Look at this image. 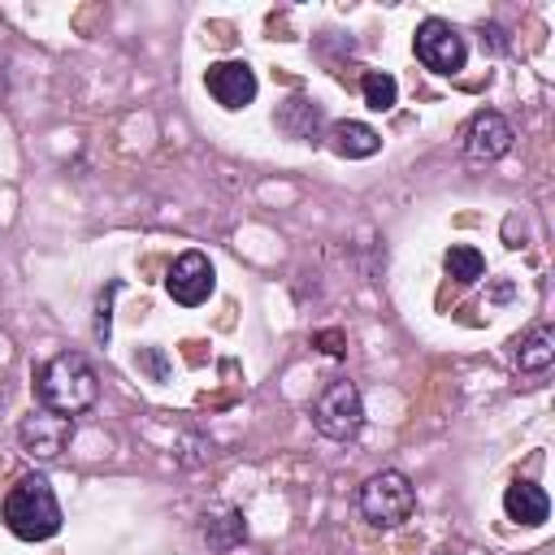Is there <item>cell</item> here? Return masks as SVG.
Wrapping results in <instances>:
<instances>
[{
	"label": "cell",
	"instance_id": "8992f818",
	"mask_svg": "<svg viewBox=\"0 0 555 555\" xmlns=\"http://www.w3.org/2000/svg\"><path fill=\"white\" fill-rule=\"evenodd\" d=\"M17 442H22V451H26L30 460L56 464V460L69 451V442H74V416H61V412L39 408V412H30V416L17 425Z\"/></svg>",
	"mask_w": 555,
	"mask_h": 555
},
{
	"label": "cell",
	"instance_id": "30bf717a",
	"mask_svg": "<svg viewBox=\"0 0 555 555\" xmlns=\"http://www.w3.org/2000/svg\"><path fill=\"white\" fill-rule=\"evenodd\" d=\"M503 512H507V520H516V525H542V520L551 516V499H546L542 486L516 477V481L503 490Z\"/></svg>",
	"mask_w": 555,
	"mask_h": 555
},
{
	"label": "cell",
	"instance_id": "5bb4252c",
	"mask_svg": "<svg viewBox=\"0 0 555 555\" xmlns=\"http://www.w3.org/2000/svg\"><path fill=\"white\" fill-rule=\"evenodd\" d=\"M516 364L525 369V373H538V369H546L551 360H555V330L551 325H533L525 338H516Z\"/></svg>",
	"mask_w": 555,
	"mask_h": 555
},
{
	"label": "cell",
	"instance_id": "9c48e42d",
	"mask_svg": "<svg viewBox=\"0 0 555 555\" xmlns=\"http://www.w3.org/2000/svg\"><path fill=\"white\" fill-rule=\"evenodd\" d=\"M512 139H516L512 121L494 108H481V113H473V121L464 130V156L468 160H499L512 152Z\"/></svg>",
	"mask_w": 555,
	"mask_h": 555
},
{
	"label": "cell",
	"instance_id": "5b68a950",
	"mask_svg": "<svg viewBox=\"0 0 555 555\" xmlns=\"http://www.w3.org/2000/svg\"><path fill=\"white\" fill-rule=\"evenodd\" d=\"M412 48H416V61H421L425 69H434V74H455V69H464V61H468L464 35H460L451 22H442V17H425V22L416 26Z\"/></svg>",
	"mask_w": 555,
	"mask_h": 555
},
{
	"label": "cell",
	"instance_id": "2e32d148",
	"mask_svg": "<svg viewBox=\"0 0 555 555\" xmlns=\"http://www.w3.org/2000/svg\"><path fill=\"white\" fill-rule=\"evenodd\" d=\"M360 91H364V104H369L373 113H390L395 100H399V82H395L386 69H369V74L360 78Z\"/></svg>",
	"mask_w": 555,
	"mask_h": 555
},
{
	"label": "cell",
	"instance_id": "7a4b0ae2",
	"mask_svg": "<svg viewBox=\"0 0 555 555\" xmlns=\"http://www.w3.org/2000/svg\"><path fill=\"white\" fill-rule=\"evenodd\" d=\"M4 525L22 542H43V538H52L61 529V503H56V494H52L43 473L22 477L4 494Z\"/></svg>",
	"mask_w": 555,
	"mask_h": 555
},
{
	"label": "cell",
	"instance_id": "277c9868",
	"mask_svg": "<svg viewBox=\"0 0 555 555\" xmlns=\"http://www.w3.org/2000/svg\"><path fill=\"white\" fill-rule=\"evenodd\" d=\"M312 425L330 442H351L364 425V399L356 382H330L312 403Z\"/></svg>",
	"mask_w": 555,
	"mask_h": 555
},
{
	"label": "cell",
	"instance_id": "7c38bea8",
	"mask_svg": "<svg viewBox=\"0 0 555 555\" xmlns=\"http://www.w3.org/2000/svg\"><path fill=\"white\" fill-rule=\"evenodd\" d=\"M330 147L347 160H364V156H377L382 152V134L364 121H334L330 126Z\"/></svg>",
	"mask_w": 555,
	"mask_h": 555
},
{
	"label": "cell",
	"instance_id": "e0dca14e",
	"mask_svg": "<svg viewBox=\"0 0 555 555\" xmlns=\"http://www.w3.org/2000/svg\"><path fill=\"white\" fill-rule=\"evenodd\" d=\"M117 286H121V282H108V286L100 291V299H95V343H100V347H108V334H113V330H108V308H113Z\"/></svg>",
	"mask_w": 555,
	"mask_h": 555
},
{
	"label": "cell",
	"instance_id": "52a82bcc",
	"mask_svg": "<svg viewBox=\"0 0 555 555\" xmlns=\"http://www.w3.org/2000/svg\"><path fill=\"white\" fill-rule=\"evenodd\" d=\"M212 286H217V273H212V260L204 251H182L165 273V291L182 308H199L212 295Z\"/></svg>",
	"mask_w": 555,
	"mask_h": 555
},
{
	"label": "cell",
	"instance_id": "3957f363",
	"mask_svg": "<svg viewBox=\"0 0 555 555\" xmlns=\"http://www.w3.org/2000/svg\"><path fill=\"white\" fill-rule=\"evenodd\" d=\"M356 507H360V516H364L373 529H395V525H403V520L412 516L416 490H412V481H408L399 468H382V473H373V477L360 486Z\"/></svg>",
	"mask_w": 555,
	"mask_h": 555
},
{
	"label": "cell",
	"instance_id": "9a60e30c",
	"mask_svg": "<svg viewBox=\"0 0 555 555\" xmlns=\"http://www.w3.org/2000/svg\"><path fill=\"white\" fill-rule=\"evenodd\" d=\"M442 269H447V278H455L460 286H473L477 278H486V256H481L477 247H468V243H455V247H447Z\"/></svg>",
	"mask_w": 555,
	"mask_h": 555
},
{
	"label": "cell",
	"instance_id": "ba28073f",
	"mask_svg": "<svg viewBox=\"0 0 555 555\" xmlns=\"http://www.w3.org/2000/svg\"><path fill=\"white\" fill-rule=\"evenodd\" d=\"M204 87H208V95L221 104V108H247L251 100H256V69L247 65V61H217V65H208V74H204Z\"/></svg>",
	"mask_w": 555,
	"mask_h": 555
},
{
	"label": "cell",
	"instance_id": "ac0fdd59",
	"mask_svg": "<svg viewBox=\"0 0 555 555\" xmlns=\"http://www.w3.org/2000/svg\"><path fill=\"white\" fill-rule=\"evenodd\" d=\"M134 364H139V369H147V373H152V382H165V377H169V360H165V351H160V347H139Z\"/></svg>",
	"mask_w": 555,
	"mask_h": 555
},
{
	"label": "cell",
	"instance_id": "4fadbf2b",
	"mask_svg": "<svg viewBox=\"0 0 555 555\" xmlns=\"http://www.w3.org/2000/svg\"><path fill=\"white\" fill-rule=\"evenodd\" d=\"M278 130H286V134L299 139V143H312L317 130H321V108H317L312 100L295 95V100H286V108L278 113Z\"/></svg>",
	"mask_w": 555,
	"mask_h": 555
},
{
	"label": "cell",
	"instance_id": "6da1fadb",
	"mask_svg": "<svg viewBox=\"0 0 555 555\" xmlns=\"http://www.w3.org/2000/svg\"><path fill=\"white\" fill-rule=\"evenodd\" d=\"M35 395L48 412L78 416L100 399V377L82 351H61L35 373Z\"/></svg>",
	"mask_w": 555,
	"mask_h": 555
},
{
	"label": "cell",
	"instance_id": "8fae6325",
	"mask_svg": "<svg viewBox=\"0 0 555 555\" xmlns=\"http://www.w3.org/2000/svg\"><path fill=\"white\" fill-rule=\"evenodd\" d=\"M199 538L212 551H234L247 538V520H243L238 507H208L204 520H199Z\"/></svg>",
	"mask_w": 555,
	"mask_h": 555
}]
</instances>
